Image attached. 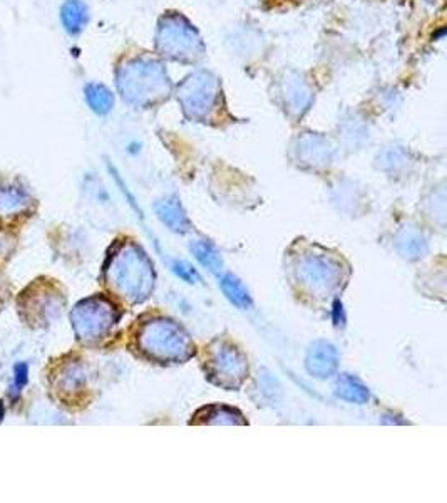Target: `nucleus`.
I'll use <instances>...</instances> for the list:
<instances>
[{
	"instance_id": "nucleus-3",
	"label": "nucleus",
	"mask_w": 447,
	"mask_h": 503,
	"mask_svg": "<svg viewBox=\"0 0 447 503\" xmlns=\"http://www.w3.org/2000/svg\"><path fill=\"white\" fill-rule=\"evenodd\" d=\"M27 374H29L27 364H19V366L15 367V386H17L19 391L20 388L27 383Z\"/></svg>"
},
{
	"instance_id": "nucleus-1",
	"label": "nucleus",
	"mask_w": 447,
	"mask_h": 503,
	"mask_svg": "<svg viewBox=\"0 0 447 503\" xmlns=\"http://www.w3.org/2000/svg\"><path fill=\"white\" fill-rule=\"evenodd\" d=\"M60 20L69 34H79L88 22V9L81 0H65L60 7Z\"/></svg>"
},
{
	"instance_id": "nucleus-2",
	"label": "nucleus",
	"mask_w": 447,
	"mask_h": 503,
	"mask_svg": "<svg viewBox=\"0 0 447 503\" xmlns=\"http://www.w3.org/2000/svg\"><path fill=\"white\" fill-rule=\"evenodd\" d=\"M86 99L96 113H108L111 108V103H113V97H111V93L104 86L101 84H89L86 88Z\"/></svg>"
},
{
	"instance_id": "nucleus-4",
	"label": "nucleus",
	"mask_w": 447,
	"mask_h": 503,
	"mask_svg": "<svg viewBox=\"0 0 447 503\" xmlns=\"http://www.w3.org/2000/svg\"><path fill=\"white\" fill-rule=\"evenodd\" d=\"M2 416H3V404L2 401H0V420H2Z\"/></svg>"
}]
</instances>
